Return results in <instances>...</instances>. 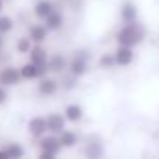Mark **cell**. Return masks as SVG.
<instances>
[{
    "instance_id": "6da1fadb",
    "label": "cell",
    "mask_w": 159,
    "mask_h": 159,
    "mask_svg": "<svg viewBox=\"0 0 159 159\" xmlns=\"http://www.w3.org/2000/svg\"><path fill=\"white\" fill-rule=\"evenodd\" d=\"M144 38H146V28L142 23H139V19L133 23H124L114 36L118 45H127V47L140 45L144 41Z\"/></svg>"
},
{
    "instance_id": "7a4b0ae2",
    "label": "cell",
    "mask_w": 159,
    "mask_h": 159,
    "mask_svg": "<svg viewBox=\"0 0 159 159\" xmlns=\"http://www.w3.org/2000/svg\"><path fill=\"white\" fill-rule=\"evenodd\" d=\"M39 157L41 159H52L60 153L62 146L58 142V135H52V133H45L43 137H39Z\"/></svg>"
},
{
    "instance_id": "3957f363",
    "label": "cell",
    "mask_w": 159,
    "mask_h": 159,
    "mask_svg": "<svg viewBox=\"0 0 159 159\" xmlns=\"http://www.w3.org/2000/svg\"><path fill=\"white\" fill-rule=\"evenodd\" d=\"M21 73H19V67L15 66H6L0 69V84L6 86V88H11V86H17L21 84Z\"/></svg>"
},
{
    "instance_id": "277c9868",
    "label": "cell",
    "mask_w": 159,
    "mask_h": 159,
    "mask_svg": "<svg viewBox=\"0 0 159 159\" xmlns=\"http://www.w3.org/2000/svg\"><path fill=\"white\" fill-rule=\"evenodd\" d=\"M114 54V62L118 67H127L135 62V47H127V45H118Z\"/></svg>"
},
{
    "instance_id": "5b68a950",
    "label": "cell",
    "mask_w": 159,
    "mask_h": 159,
    "mask_svg": "<svg viewBox=\"0 0 159 159\" xmlns=\"http://www.w3.org/2000/svg\"><path fill=\"white\" fill-rule=\"evenodd\" d=\"M19 73H21V79L23 81H38V79H41L43 75H47V69L36 66L34 62H26L19 67Z\"/></svg>"
},
{
    "instance_id": "8992f818",
    "label": "cell",
    "mask_w": 159,
    "mask_h": 159,
    "mask_svg": "<svg viewBox=\"0 0 159 159\" xmlns=\"http://www.w3.org/2000/svg\"><path fill=\"white\" fill-rule=\"evenodd\" d=\"M67 69L71 73V77L79 79V77H83L86 71H88V58L84 54H75L69 62H67Z\"/></svg>"
},
{
    "instance_id": "52a82bcc",
    "label": "cell",
    "mask_w": 159,
    "mask_h": 159,
    "mask_svg": "<svg viewBox=\"0 0 159 159\" xmlns=\"http://www.w3.org/2000/svg\"><path fill=\"white\" fill-rule=\"evenodd\" d=\"M28 60H30V62H34L36 66H39V67L47 69L49 52H47V49L43 47V43H34V45H32V49H30V52H28Z\"/></svg>"
},
{
    "instance_id": "ba28073f",
    "label": "cell",
    "mask_w": 159,
    "mask_h": 159,
    "mask_svg": "<svg viewBox=\"0 0 159 159\" xmlns=\"http://www.w3.org/2000/svg\"><path fill=\"white\" fill-rule=\"evenodd\" d=\"M38 94L39 96H43V98H51V96H54L56 92H58V81L56 79H52V77H47V75H43L41 79H38Z\"/></svg>"
},
{
    "instance_id": "9c48e42d",
    "label": "cell",
    "mask_w": 159,
    "mask_h": 159,
    "mask_svg": "<svg viewBox=\"0 0 159 159\" xmlns=\"http://www.w3.org/2000/svg\"><path fill=\"white\" fill-rule=\"evenodd\" d=\"M45 122H47V131L52 133V135H58V133L67 125L64 114H60V112H49V114L45 116Z\"/></svg>"
},
{
    "instance_id": "30bf717a",
    "label": "cell",
    "mask_w": 159,
    "mask_h": 159,
    "mask_svg": "<svg viewBox=\"0 0 159 159\" xmlns=\"http://www.w3.org/2000/svg\"><path fill=\"white\" fill-rule=\"evenodd\" d=\"M26 129H28V133H30L34 139H39V137H43L45 133H49V131H47L45 116H34V118H30V120L26 122Z\"/></svg>"
},
{
    "instance_id": "8fae6325",
    "label": "cell",
    "mask_w": 159,
    "mask_h": 159,
    "mask_svg": "<svg viewBox=\"0 0 159 159\" xmlns=\"http://www.w3.org/2000/svg\"><path fill=\"white\" fill-rule=\"evenodd\" d=\"M62 114H64L67 124H79L84 118V109H83V105H79V103H69V105H66Z\"/></svg>"
},
{
    "instance_id": "7c38bea8",
    "label": "cell",
    "mask_w": 159,
    "mask_h": 159,
    "mask_svg": "<svg viewBox=\"0 0 159 159\" xmlns=\"http://www.w3.org/2000/svg\"><path fill=\"white\" fill-rule=\"evenodd\" d=\"M28 38L32 39V43H45L49 38V28L45 26V23H34L28 26Z\"/></svg>"
},
{
    "instance_id": "4fadbf2b",
    "label": "cell",
    "mask_w": 159,
    "mask_h": 159,
    "mask_svg": "<svg viewBox=\"0 0 159 159\" xmlns=\"http://www.w3.org/2000/svg\"><path fill=\"white\" fill-rule=\"evenodd\" d=\"M139 19V8L135 2L131 0H125V2L120 6V21L122 23H133Z\"/></svg>"
},
{
    "instance_id": "5bb4252c",
    "label": "cell",
    "mask_w": 159,
    "mask_h": 159,
    "mask_svg": "<svg viewBox=\"0 0 159 159\" xmlns=\"http://www.w3.org/2000/svg\"><path fill=\"white\" fill-rule=\"evenodd\" d=\"M58 142H60V146H62V148L71 150V148H75V146L79 144V135H77V131L64 127V129L58 133Z\"/></svg>"
},
{
    "instance_id": "9a60e30c",
    "label": "cell",
    "mask_w": 159,
    "mask_h": 159,
    "mask_svg": "<svg viewBox=\"0 0 159 159\" xmlns=\"http://www.w3.org/2000/svg\"><path fill=\"white\" fill-rule=\"evenodd\" d=\"M43 23H45V26L49 28V32H56V30H60V28L64 26L66 19H64V13H62V11L52 10V11L43 19Z\"/></svg>"
},
{
    "instance_id": "2e32d148",
    "label": "cell",
    "mask_w": 159,
    "mask_h": 159,
    "mask_svg": "<svg viewBox=\"0 0 159 159\" xmlns=\"http://www.w3.org/2000/svg\"><path fill=\"white\" fill-rule=\"evenodd\" d=\"M67 69V60L64 54H51L49 60H47V71H52V73H62Z\"/></svg>"
},
{
    "instance_id": "e0dca14e",
    "label": "cell",
    "mask_w": 159,
    "mask_h": 159,
    "mask_svg": "<svg viewBox=\"0 0 159 159\" xmlns=\"http://www.w3.org/2000/svg\"><path fill=\"white\" fill-rule=\"evenodd\" d=\"M52 10H56L54 8V4L51 2V0H38V2H36V6H34V15L38 17V19H45Z\"/></svg>"
},
{
    "instance_id": "ac0fdd59",
    "label": "cell",
    "mask_w": 159,
    "mask_h": 159,
    "mask_svg": "<svg viewBox=\"0 0 159 159\" xmlns=\"http://www.w3.org/2000/svg\"><path fill=\"white\" fill-rule=\"evenodd\" d=\"M4 150L8 153V159H21V157H25V148L19 142H8Z\"/></svg>"
},
{
    "instance_id": "d6986e66",
    "label": "cell",
    "mask_w": 159,
    "mask_h": 159,
    "mask_svg": "<svg viewBox=\"0 0 159 159\" xmlns=\"http://www.w3.org/2000/svg\"><path fill=\"white\" fill-rule=\"evenodd\" d=\"M32 39L28 38V36H23V38H19L17 41H15V49H17V52L19 54H28L30 52V49H32Z\"/></svg>"
},
{
    "instance_id": "ffe728a7",
    "label": "cell",
    "mask_w": 159,
    "mask_h": 159,
    "mask_svg": "<svg viewBox=\"0 0 159 159\" xmlns=\"http://www.w3.org/2000/svg\"><path fill=\"white\" fill-rule=\"evenodd\" d=\"M13 26H15V21H13L10 15L0 13V34H2V36L10 34V32L13 30Z\"/></svg>"
},
{
    "instance_id": "44dd1931",
    "label": "cell",
    "mask_w": 159,
    "mask_h": 159,
    "mask_svg": "<svg viewBox=\"0 0 159 159\" xmlns=\"http://www.w3.org/2000/svg\"><path fill=\"white\" fill-rule=\"evenodd\" d=\"M98 64H99L101 69H112V67L116 66V62H114V54H112V52H103V54L99 56Z\"/></svg>"
},
{
    "instance_id": "7402d4cb",
    "label": "cell",
    "mask_w": 159,
    "mask_h": 159,
    "mask_svg": "<svg viewBox=\"0 0 159 159\" xmlns=\"http://www.w3.org/2000/svg\"><path fill=\"white\" fill-rule=\"evenodd\" d=\"M6 101H8V90H6V86L0 84V105H4Z\"/></svg>"
},
{
    "instance_id": "603a6c76",
    "label": "cell",
    "mask_w": 159,
    "mask_h": 159,
    "mask_svg": "<svg viewBox=\"0 0 159 159\" xmlns=\"http://www.w3.org/2000/svg\"><path fill=\"white\" fill-rule=\"evenodd\" d=\"M0 159H8V153H6L4 148H0Z\"/></svg>"
},
{
    "instance_id": "cb8c5ba5",
    "label": "cell",
    "mask_w": 159,
    "mask_h": 159,
    "mask_svg": "<svg viewBox=\"0 0 159 159\" xmlns=\"http://www.w3.org/2000/svg\"><path fill=\"white\" fill-rule=\"evenodd\" d=\"M4 2L6 0H0V13H4Z\"/></svg>"
},
{
    "instance_id": "d4e9b609",
    "label": "cell",
    "mask_w": 159,
    "mask_h": 159,
    "mask_svg": "<svg viewBox=\"0 0 159 159\" xmlns=\"http://www.w3.org/2000/svg\"><path fill=\"white\" fill-rule=\"evenodd\" d=\"M2 47H4V36L0 34V49H2Z\"/></svg>"
}]
</instances>
